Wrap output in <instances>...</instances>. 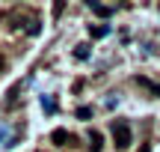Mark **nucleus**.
Wrapping results in <instances>:
<instances>
[{"instance_id": "5", "label": "nucleus", "mask_w": 160, "mask_h": 152, "mask_svg": "<svg viewBox=\"0 0 160 152\" xmlns=\"http://www.w3.org/2000/svg\"><path fill=\"white\" fill-rule=\"evenodd\" d=\"M101 143H104L101 131H89V149L92 152H101Z\"/></svg>"}, {"instance_id": "9", "label": "nucleus", "mask_w": 160, "mask_h": 152, "mask_svg": "<svg viewBox=\"0 0 160 152\" xmlns=\"http://www.w3.org/2000/svg\"><path fill=\"white\" fill-rule=\"evenodd\" d=\"M74 57L77 60H89V45H77L74 48Z\"/></svg>"}, {"instance_id": "4", "label": "nucleus", "mask_w": 160, "mask_h": 152, "mask_svg": "<svg viewBox=\"0 0 160 152\" xmlns=\"http://www.w3.org/2000/svg\"><path fill=\"white\" fill-rule=\"evenodd\" d=\"M24 30H27L30 36H39V33H42V21H39L36 15H33V18H27V27H24Z\"/></svg>"}, {"instance_id": "7", "label": "nucleus", "mask_w": 160, "mask_h": 152, "mask_svg": "<svg viewBox=\"0 0 160 152\" xmlns=\"http://www.w3.org/2000/svg\"><path fill=\"white\" fill-rule=\"evenodd\" d=\"M89 33H92V39H104V36L110 33V27L104 24V27H89Z\"/></svg>"}, {"instance_id": "2", "label": "nucleus", "mask_w": 160, "mask_h": 152, "mask_svg": "<svg viewBox=\"0 0 160 152\" xmlns=\"http://www.w3.org/2000/svg\"><path fill=\"white\" fill-rule=\"evenodd\" d=\"M83 3L89 6V9L95 12V15H101V18H110V15H113V9H110V6H104L101 0H83Z\"/></svg>"}, {"instance_id": "8", "label": "nucleus", "mask_w": 160, "mask_h": 152, "mask_svg": "<svg viewBox=\"0 0 160 152\" xmlns=\"http://www.w3.org/2000/svg\"><path fill=\"white\" fill-rule=\"evenodd\" d=\"M42 107H45V113H53V111H57V105H53L51 95H42Z\"/></svg>"}, {"instance_id": "1", "label": "nucleus", "mask_w": 160, "mask_h": 152, "mask_svg": "<svg viewBox=\"0 0 160 152\" xmlns=\"http://www.w3.org/2000/svg\"><path fill=\"white\" fill-rule=\"evenodd\" d=\"M131 140H133L131 125H128L125 119H116V122H113V143L119 149H128V146H131Z\"/></svg>"}, {"instance_id": "11", "label": "nucleus", "mask_w": 160, "mask_h": 152, "mask_svg": "<svg viewBox=\"0 0 160 152\" xmlns=\"http://www.w3.org/2000/svg\"><path fill=\"white\" fill-rule=\"evenodd\" d=\"M92 117V107H77V119H89Z\"/></svg>"}, {"instance_id": "6", "label": "nucleus", "mask_w": 160, "mask_h": 152, "mask_svg": "<svg viewBox=\"0 0 160 152\" xmlns=\"http://www.w3.org/2000/svg\"><path fill=\"white\" fill-rule=\"evenodd\" d=\"M137 84H139V87H145V90H148V93H154V95H160V87H157V84H151V81H145V78H137Z\"/></svg>"}, {"instance_id": "12", "label": "nucleus", "mask_w": 160, "mask_h": 152, "mask_svg": "<svg viewBox=\"0 0 160 152\" xmlns=\"http://www.w3.org/2000/svg\"><path fill=\"white\" fill-rule=\"evenodd\" d=\"M139 152H151V146H148V143H142V146H139Z\"/></svg>"}, {"instance_id": "10", "label": "nucleus", "mask_w": 160, "mask_h": 152, "mask_svg": "<svg viewBox=\"0 0 160 152\" xmlns=\"http://www.w3.org/2000/svg\"><path fill=\"white\" fill-rule=\"evenodd\" d=\"M62 9H65V0H53V18L62 15Z\"/></svg>"}, {"instance_id": "3", "label": "nucleus", "mask_w": 160, "mask_h": 152, "mask_svg": "<svg viewBox=\"0 0 160 152\" xmlns=\"http://www.w3.org/2000/svg\"><path fill=\"white\" fill-rule=\"evenodd\" d=\"M51 140H53V143H59V146H65V143H71L74 137H71V134H68L65 128H57V131L51 134Z\"/></svg>"}]
</instances>
